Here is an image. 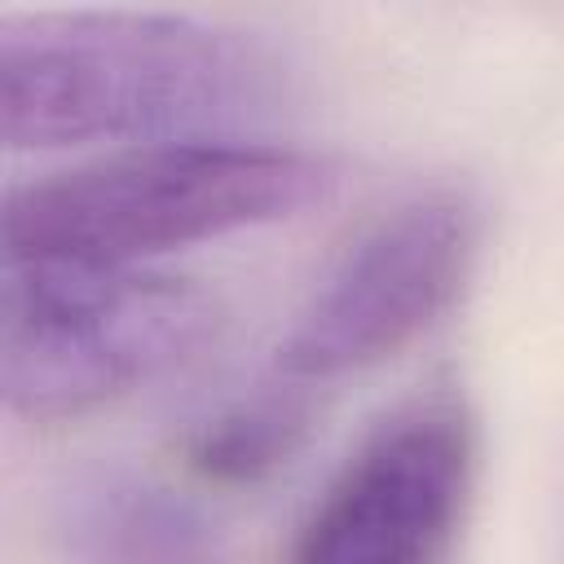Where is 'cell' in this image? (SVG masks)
<instances>
[{"mask_svg":"<svg viewBox=\"0 0 564 564\" xmlns=\"http://www.w3.org/2000/svg\"><path fill=\"white\" fill-rule=\"evenodd\" d=\"M216 300L167 273L13 264L0 286V392L26 423H66L189 361Z\"/></svg>","mask_w":564,"mask_h":564,"instance_id":"3","label":"cell"},{"mask_svg":"<svg viewBox=\"0 0 564 564\" xmlns=\"http://www.w3.org/2000/svg\"><path fill=\"white\" fill-rule=\"evenodd\" d=\"M269 57L181 13H22L0 22V132L9 150L163 137L269 93Z\"/></svg>","mask_w":564,"mask_h":564,"instance_id":"1","label":"cell"},{"mask_svg":"<svg viewBox=\"0 0 564 564\" xmlns=\"http://www.w3.org/2000/svg\"><path fill=\"white\" fill-rule=\"evenodd\" d=\"M330 159L256 141H145L4 198L0 242L13 264L137 269L203 238L291 220L335 189Z\"/></svg>","mask_w":564,"mask_h":564,"instance_id":"2","label":"cell"},{"mask_svg":"<svg viewBox=\"0 0 564 564\" xmlns=\"http://www.w3.org/2000/svg\"><path fill=\"white\" fill-rule=\"evenodd\" d=\"M313 427V388L269 375L189 436V467L216 485H256L304 445Z\"/></svg>","mask_w":564,"mask_h":564,"instance_id":"7","label":"cell"},{"mask_svg":"<svg viewBox=\"0 0 564 564\" xmlns=\"http://www.w3.org/2000/svg\"><path fill=\"white\" fill-rule=\"evenodd\" d=\"M57 533L75 564H216L207 520L123 467L79 476L62 494Z\"/></svg>","mask_w":564,"mask_h":564,"instance_id":"6","label":"cell"},{"mask_svg":"<svg viewBox=\"0 0 564 564\" xmlns=\"http://www.w3.org/2000/svg\"><path fill=\"white\" fill-rule=\"evenodd\" d=\"M476 454L463 392L401 401L308 507L286 564H441L476 489Z\"/></svg>","mask_w":564,"mask_h":564,"instance_id":"5","label":"cell"},{"mask_svg":"<svg viewBox=\"0 0 564 564\" xmlns=\"http://www.w3.org/2000/svg\"><path fill=\"white\" fill-rule=\"evenodd\" d=\"M480 247L476 203L427 189L379 216L308 295L273 375L300 388L357 375L414 344L467 286Z\"/></svg>","mask_w":564,"mask_h":564,"instance_id":"4","label":"cell"}]
</instances>
